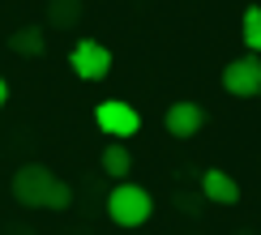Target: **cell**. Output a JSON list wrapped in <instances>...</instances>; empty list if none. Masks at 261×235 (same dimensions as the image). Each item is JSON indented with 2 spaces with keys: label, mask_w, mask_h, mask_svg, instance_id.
<instances>
[{
  "label": "cell",
  "mask_w": 261,
  "mask_h": 235,
  "mask_svg": "<svg viewBox=\"0 0 261 235\" xmlns=\"http://www.w3.org/2000/svg\"><path fill=\"white\" fill-rule=\"evenodd\" d=\"M77 17H82L77 0H51V5H47V21H51V26H60V30H73V26H77Z\"/></svg>",
  "instance_id": "obj_10"
},
{
  "label": "cell",
  "mask_w": 261,
  "mask_h": 235,
  "mask_svg": "<svg viewBox=\"0 0 261 235\" xmlns=\"http://www.w3.org/2000/svg\"><path fill=\"white\" fill-rule=\"evenodd\" d=\"M94 124H99L112 141H128V137L141 128V115L124 99H103L99 107H94Z\"/></svg>",
  "instance_id": "obj_3"
},
{
  "label": "cell",
  "mask_w": 261,
  "mask_h": 235,
  "mask_svg": "<svg viewBox=\"0 0 261 235\" xmlns=\"http://www.w3.org/2000/svg\"><path fill=\"white\" fill-rule=\"evenodd\" d=\"M223 90L231 99H257L261 94V56H236L231 64L223 69Z\"/></svg>",
  "instance_id": "obj_4"
},
{
  "label": "cell",
  "mask_w": 261,
  "mask_h": 235,
  "mask_svg": "<svg viewBox=\"0 0 261 235\" xmlns=\"http://www.w3.org/2000/svg\"><path fill=\"white\" fill-rule=\"evenodd\" d=\"M9 188H13V201H21L30 210H69L73 205V188L60 175H51L47 167H39V163L17 167Z\"/></svg>",
  "instance_id": "obj_1"
},
{
  "label": "cell",
  "mask_w": 261,
  "mask_h": 235,
  "mask_svg": "<svg viewBox=\"0 0 261 235\" xmlns=\"http://www.w3.org/2000/svg\"><path fill=\"white\" fill-rule=\"evenodd\" d=\"M99 163H103V171H107V175H112L116 184H120V180H128V171H133V154H128V145H124V141H112V145L103 150V158H99Z\"/></svg>",
  "instance_id": "obj_8"
},
{
  "label": "cell",
  "mask_w": 261,
  "mask_h": 235,
  "mask_svg": "<svg viewBox=\"0 0 261 235\" xmlns=\"http://www.w3.org/2000/svg\"><path fill=\"white\" fill-rule=\"evenodd\" d=\"M9 47H13L17 56H43V51H47V35H43V30H35V26L13 30V35H9Z\"/></svg>",
  "instance_id": "obj_9"
},
{
  "label": "cell",
  "mask_w": 261,
  "mask_h": 235,
  "mask_svg": "<svg viewBox=\"0 0 261 235\" xmlns=\"http://www.w3.org/2000/svg\"><path fill=\"white\" fill-rule=\"evenodd\" d=\"M163 124H167V133L171 137H197L201 128H205V111H201V103H189V99H180V103H171L167 107V115H163Z\"/></svg>",
  "instance_id": "obj_6"
},
{
  "label": "cell",
  "mask_w": 261,
  "mask_h": 235,
  "mask_svg": "<svg viewBox=\"0 0 261 235\" xmlns=\"http://www.w3.org/2000/svg\"><path fill=\"white\" fill-rule=\"evenodd\" d=\"M69 64H73V73H77L82 81H103L107 73H112V51H107L103 43H94V39H82L77 47L69 51Z\"/></svg>",
  "instance_id": "obj_5"
},
{
  "label": "cell",
  "mask_w": 261,
  "mask_h": 235,
  "mask_svg": "<svg viewBox=\"0 0 261 235\" xmlns=\"http://www.w3.org/2000/svg\"><path fill=\"white\" fill-rule=\"evenodd\" d=\"M107 214H112L116 227H141V222L154 214V201H150V192L141 184L120 180V184L112 188V197H107Z\"/></svg>",
  "instance_id": "obj_2"
},
{
  "label": "cell",
  "mask_w": 261,
  "mask_h": 235,
  "mask_svg": "<svg viewBox=\"0 0 261 235\" xmlns=\"http://www.w3.org/2000/svg\"><path fill=\"white\" fill-rule=\"evenodd\" d=\"M201 197L214 201V205H236V201H240V184H236L223 167H210L201 175Z\"/></svg>",
  "instance_id": "obj_7"
},
{
  "label": "cell",
  "mask_w": 261,
  "mask_h": 235,
  "mask_svg": "<svg viewBox=\"0 0 261 235\" xmlns=\"http://www.w3.org/2000/svg\"><path fill=\"white\" fill-rule=\"evenodd\" d=\"M5 103H9V81L0 77V107H5Z\"/></svg>",
  "instance_id": "obj_12"
},
{
  "label": "cell",
  "mask_w": 261,
  "mask_h": 235,
  "mask_svg": "<svg viewBox=\"0 0 261 235\" xmlns=\"http://www.w3.org/2000/svg\"><path fill=\"white\" fill-rule=\"evenodd\" d=\"M240 30H244V47L257 56V51H261V5H248V9H244Z\"/></svg>",
  "instance_id": "obj_11"
}]
</instances>
